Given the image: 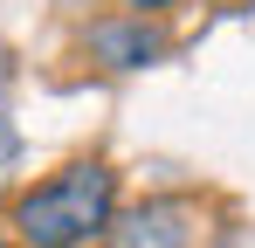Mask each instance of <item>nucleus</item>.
Instances as JSON below:
<instances>
[{"label":"nucleus","instance_id":"f257e3e1","mask_svg":"<svg viewBox=\"0 0 255 248\" xmlns=\"http://www.w3.org/2000/svg\"><path fill=\"white\" fill-rule=\"evenodd\" d=\"M118 228V172L104 159H69L7 200L14 248H97Z\"/></svg>","mask_w":255,"mask_h":248},{"label":"nucleus","instance_id":"20e7f679","mask_svg":"<svg viewBox=\"0 0 255 248\" xmlns=\"http://www.w3.org/2000/svg\"><path fill=\"white\" fill-rule=\"evenodd\" d=\"M131 14H159V7H179V0H125Z\"/></svg>","mask_w":255,"mask_h":248},{"label":"nucleus","instance_id":"f03ea898","mask_svg":"<svg viewBox=\"0 0 255 248\" xmlns=\"http://www.w3.org/2000/svg\"><path fill=\"white\" fill-rule=\"evenodd\" d=\"M179 221H186V200H145L111 228V248H186L193 228H179Z\"/></svg>","mask_w":255,"mask_h":248},{"label":"nucleus","instance_id":"7ed1b4c3","mask_svg":"<svg viewBox=\"0 0 255 248\" xmlns=\"http://www.w3.org/2000/svg\"><path fill=\"white\" fill-rule=\"evenodd\" d=\"M90 55L111 62V69H145V62L166 55V35L145 28V14H131V21H111V28H90Z\"/></svg>","mask_w":255,"mask_h":248}]
</instances>
